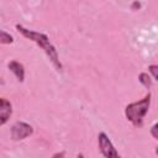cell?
<instances>
[{
	"instance_id": "cell-6",
	"label": "cell",
	"mask_w": 158,
	"mask_h": 158,
	"mask_svg": "<svg viewBox=\"0 0 158 158\" xmlns=\"http://www.w3.org/2000/svg\"><path fill=\"white\" fill-rule=\"evenodd\" d=\"M9 69L15 74L17 80L23 81V79H25V69H23V65L21 63H19L16 60H11L9 63Z\"/></svg>"
},
{
	"instance_id": "cell-4",
	"label": "cell",
	"mask_w": 158,
	"mask_h": 158,
	"mask_svg": "<svg viewBox=\"0 0 158 158\" xmlns=\"http://www.w3.org/2000/svg\"><path fill=\"white\" fill-rule=\"evenodd\" d=\"M99 138V147H100V151L101 153L105 156V157H118V153L116 152L114 144L111 143V141L109 139V137L106 136V133L101 132L99 133L98 136Z\"/></svg>"
},
{
	"instance_id": "cell-9",
	"label": "cell",
	"mask_w": 158,
	"mask_h": 158,
	"mask_svg": "<svg viewBox=\"0 0 158 158\" xmlns=\"http://www.w3.org/2000/svg\"><path fill=\"white\" fill-rule=\"evenodd\" d=\"M157 65H151L148 69H149V72L152 73V75H153V79L154 80H157V78H158V75H157Z\"/></svg>"
},
{
	"instance_id": "cell-5",
	"label": "cell",
	"mask_w": 158,
	"mask_h": 158,
	"mask_svg": "<svg viewBox=\"0 0 158 158\" xmlns=\"http://www.w3.org/2000/svg\"><path fill=\"white\" fill-rule=\"evenodd\" d=\"M11 114H12L11 102L5 98H0V125L6 123Z\"/></svg>"
},
{
	"instance_id": "cell-2",
	"label": "cell",
	"mask_w": 158,
	"mask_h": 158,
	"mask_svg": "<svg viewBox=\"0 0 158 158\" xmlns=\"http://www.w3.org/2000/svg\"><path fill=\"white\" fill-rule=\"evenodd\" d=\"M151 105V94H147L142 100L128 104L125 109V116L135 126H141L146 114L148 112Z\"/></svg>"
},
{
	"instance_id": "cell-3",
	"label": "cell",
	"mask_w": 158,
	"mask_h": 158,
	"mask_svg": "<svg viewBox=\"0 0 158 158\" xmlns=\"http://www.w3.org/2000/svg\"><path fill=\"white\" fill-rule=\"evenodd\" d=\"M32 132H33L32 126L28 125V123H26V122H22V121L16 122L11 127V137L15 141L23 139V138L28 137L30 135H32Z\"/></svg>"
},
{
	"instance_id": "cell-7",
	"label": "cell",
	"mask_w": 158,
	"mask_h": 158,
	"mask_svg": "<svg viewBox=\"0 0 158 158\" xmlns=\"http://www.w3.org/2000/svg\"><path fill=\"white\" fill-rule=\"evenodd\" d=\"M14 42V38L11 35H9L7 32L0 30V43H5V44H9V43H12Z\"/></svg>"
},
{
	"instance_id": "cell-1",
	"label": "cell",
	"mask_w": 158,
	"mask_h": 158,
	"mask_svg": "<svg viewBox=\"0 0 158 158\" xmlns=\"http://www.w3.org/2000/svg\"><path fill=\"white\" fill-rule=\"evenodd\" d=\"M16 28L19 32L22 33V36H25L26 38L33 41L35 43H37L44 52L48 56V58L51 59V62L53 63V65L57 68V69H62V64L59 62V57H58V53H57V49L56 47L51 43L49 38L44 35V33H40V32H36V31H32V30H28L21 25H16Z\"/></svg>"
},
{
	"instance_id": "cell-8",
	"label": "cell",
	"mask_w": 158,
	"mask_h": 158,
	"mask_svg": "<svg viewBox=\"0 0 158 158\" xmlns=\"http://www.w3.org/2000/svg\"><path fill=\"white\" fill-rule=\"evenodd\" d=\"M139 81L146 86V88H149L152 85V79L151 77L147 74V73H141L139 74Z\"/></svg>"
},
{
	"instance_id": "cell-10",
	"label": "cell",
	"mask_w": 158,
	"mask_h": 158,
	"mask_svg": "<svg viewBox=\"0 0 158 158\" xmlns=\"http://www.w3.org/2000/svg\"><path fill=\"white\" fill-rule=\"evenodd\" d=\"M157 127H158V125H157V123H154V125H153V127H152V130H151L152 136H153L154 138H158V135H157Z\"/></svg>"
}]
</instances>
